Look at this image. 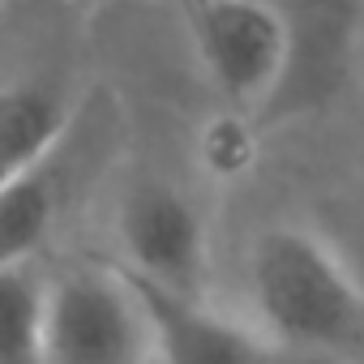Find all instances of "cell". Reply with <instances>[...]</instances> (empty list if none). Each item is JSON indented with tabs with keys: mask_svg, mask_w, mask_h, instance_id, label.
Masks as SVG:
<instances>
[{
	"mask_svg": "<svg viewBox=\"0 0 364 364\" xmlns=\"http://www.w3.org/2000/svg\"><path fill=\"white\" fill-rule=\"evenodd\" d=\"M43 364H154L150 321L120 266H73L43 283Z\"/></svg>",
	"mask_w": 364,
	"mask_h": 364,
	"instance_id": "obj_2",
	"label": "cell"
},
{
	"mask_svg": "<svg viewBox=\"0 0 364 364\" xmlns=\"http://www.w3.org/2000/svg\"><path fill=\"white\" fill-rule=\"evenodd\" d=\"M253 154H257V120L249 112L228 107L202 129V163L210 176H223V180L245 176L253 167Z\"/></svg>",
	"mask_w": 364,
	"mask_h": 364,
	"instance_id": "obj_10",
	"label": "cell"
},
{
	"mask_svg": "<svg viewBox=\"0 0 364 364\" xmlns=\"http://www.w3.org/2000/svg\"><path fill=\"white\" fill-rule=\"evenodd\" d=\"M120 262L129 274L167 291L206 296L210 287V223L193 193L171 180L146 176L116 210Z\"/></svg>",
	"mask_w": 364,
	"mask_h": 364,
	"instance_id": "obj_5",
	"label": "cell"
},
{
	"mask_svg": "<svg viewBox=\"0 0 364 364\" xmlns=\"http://www.w3.org/2000/svg\"><path fill=\"white\" fill-rule=\"evenodd\" d=\"M287 26V65L279 90L257 112V129L304 120L338 103L351 86L360 39H364V0H274Z\"/></svg>",
	"mask_w": 364,
	"mask_h": 364,
	"instance_id": "obj_4",
	"label": "cell"
},
{
	"mask_svg": "<svg viewBox=\"0 0 364 364\" xmlns=\"http://www.w3.org/2000/svg\"><path fill=\"white\" fill-rule=\"evenodd\" d=\"M65 150V146H60ZM60 150L26 171L22 180L0 189V270L31 262L35 249L52 236L60 210H65V167Z\"/></svg>",
	"mask_w": 364,
	"mask_h": 364,
	"instance_id": "obj_8",
	"label": "cell"
},
{
	"mask_svg": "<svg viewBox=\"0 0 364 364\" xmlns=\"http://www.w3.org/2000/svg\"><path fill=\"white\" fill-rule=\"evenodd\" d=\"M129 283L150 321L154 364H262L266 360V338H257L240 321L215 313L206 304V296L167 291L137 274H129Z\"/></svg>",
	"mask_w": 364,
	"mask_h": 364,
	"instance_id": "obj_6",
	"label": "cell"
},
{
	"mask_svg": "<svg viewBox=\"0 0 364 364\" xmlns=\"http://www.w3.org/2000/svg\"><path fill=\"white\" fill-rule=\"evenodd\" d=\"M249 300L266 343L364 360V283L321 232L262 228L249 249Z\"/></svg>",
	"mask_w": 364,
	"mask_h": 364,
	"instance_id": "obj_1",
	"label": "cell"
},
{
	"mask_svg": "<svg viewBox=\"0 0 364 364\" xmlns=\"http://www.w3.org/2000/svg\"><path fill=\"white\" fill-rule=\"evenodd\" d=\"M73 116V99L52 82H0V189L56 154Z\"/></svg>",
	"mask_w": 364,
	"mask_h": 364,
	"instance_id": "obj_7",
	"label": "cell"
},
{
	"mask_svg": "<svg viewBox=\"0 0 364 364\" xmlns=\"http://www.w3.org/2000/svg\"><path fill=\"white\" fill-rule=\"evenodd\" d=\"M43 283L31 262L0 270V364H43Z\"/></svg>",
	"mask_w": 364,
	"mask_h": 364,
	"instance_id": "obj_9",
	"label": "cell"
},
{
	"mask_svg": "<svg viewBox=\"0 0 364 364\" xmlns=\"http://www.w3.org/2000/svg\"><path fill=\"white\" fill-rule=\"evenodd\" d=\"M185 18L215 95L257 120L287 65V26L279 5L274 0H185Z\"/></svg>",
	"mask_w": 364,
	"mask_h": 364,
	"instance_id": "obj_3",
	"label": "cell"
}]
</instances>
